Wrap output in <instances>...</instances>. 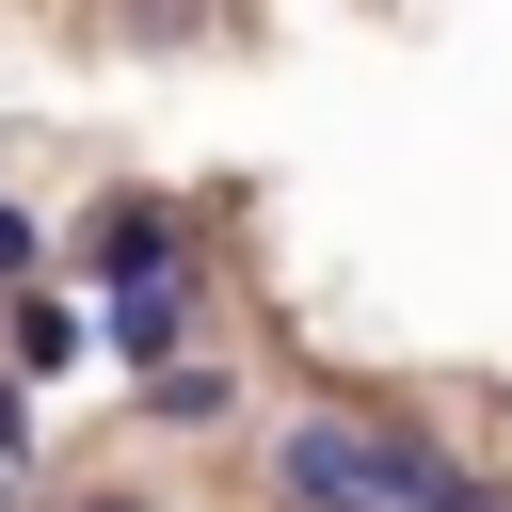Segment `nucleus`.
<instances>
[{"mask_svg":"<svg viewBox=\"0 0 512 512\" xmlns=\"http://www.w3.org/2000/svg\"><path fill=\"white\" fill-rule=\"evenodd\" d=\"M96 512H128V496H96Z\"/></svg>","mask_w":512,"mask_h":512,"instance_id":"3","label":"nucleus"},{"mask_svg":"<svg viewBox=\"0 0 512 512\" xmlns=\"http://www.w3.org/2000/svg\"><path fill=\"white\" fill-rule=\"evenodd\" d=\"M0 272H32V224H16V208H0Z\"/></svg>","mask_w":512,"mask_h":512,"instance_id":"2","label":"nucleus"},{"mask_svg":"<svg viewBox=\"0 0 512 512\" xmlns=\"http://www.w3.org/2000/svg\"><path fill=\"white\" fill-rule=\"evenodd\" d=\"M288 496L304 512H464V480L400 432H352V416H304L288 432Z\"/></svg>","mask_w":512,"mask_h":512,"instance_id":"1","label":"nucleus"}]
</instances>
